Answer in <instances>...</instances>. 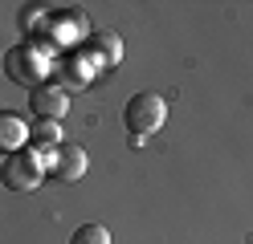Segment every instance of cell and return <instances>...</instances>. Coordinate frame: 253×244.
<instances>
[{"label":"cell","mask_w":253,"mask_h":244,"mask_svg":"<svg viewBox=\"0 0 253 244\" xmlns=\"http://www.w3.org/2000/svg\"><path fill=\"white\" fill-rule=\"evenodd\" d=\"M4 73L8 81H17L21 90H33L45 81V73H49V53H45L41 41H21L12 45L4 53Z\"/></svg>","instance_id":"cell-1"},{"label":"cell","mask_w":253,"mask_h":244,"mask_svg":"<svg viewBox=\"0 0 253 244\" xmlns=\"http://www.w3.org/2000/svg\"><path fill=\"white\" fill-rule=\"evenodd\" d=\"M86 53L98 61V65H119V57H123V45H119V37L110 29H102V33H94L90 37V45H86Z\"/></svg>","instance_id":"cell-8"},{"label":"cell","mask_w":253,"mask_h":244,"mask_svg":"<svg viewBox=\"0 0 253 244\" xmlns=\"http://www.w3.org/2000/svg\"><path fill=\"white\" fill-rule=\"evenodd\" d=\"M86 167H90V159H86V151L78 142H61L57 151L45 159V175L61 179V183H78V179L86 175Z\"/></svg>","instance_id":"cell-5"},{"label":"cell","mask_w":253,"mask_h":244,"mask_svg":"<svg viewBox=\"0 0 253 244\" xmlns=\"http://www.w3.org/2000/svg\"><path fill=\"white\" fill-rule=\"evenodd\" d=\"M29 146V122L12 110H0V151L4 155H17Z\"/></svg>","instance_id":"cell-6"},{"label":"cell","mask_w":253,"mask_h":244,"mask_svg":"<svg viewBox=\"0 0 253 244\" xmlns=\"http://www.w3.org/2000/svg\"><path fill=\"white\" fill-rule=\"evenodd\" d=\"M164 122H168V102H164L160 94L143 90V94L126 98V106H123V126L135 135V142H143L147 135H155Z\"/></svg>","instance_id":"cell-2"},{"label":"cell","mask_w":253,"mask_h":244,"mask_svg":"<svg viewBox=\"0 0 253 244\" xmlns=\"http://www.w3.org/2000/svg\"><path fill=\"white\" fill-rule=\"evenodd\" d=\"M70 244H110V228L106 224H82V228H74Z\"/></svg>","instance_id":"cell-9"},{"label":"cell","mask_w":253,"mask_h":244,"mask_svg":"<svg viewBox=\"0 0 253 244\" xmlns=\"http://www.w3.org/2000/svg\"><path fill=\"white\" fill-rule=\"evenodd\" d=\"M0 183H4L8 191H17V195L37 191V187L45 183V159L33 151V146H25V151L8 155L4 167H0Z\"/></svg>","instance_id":"cell-3"},{"label":"cell","mask_w":253,"mask_h":244,"mask_svg":"<svg viewBox=\"0 0 253 244\" xmlns=\"http://www.w3.org/2000/svg\"><path fill=\"white\" fill-rule=\"evenodd\" d=\"M61 122H49V118H37V122H29V146L41 155H53L57 146H61Z\"/></svg>","instance_id":"cell-7"},{"label":"cell","mask_w":253,"mask_h":244,"mask_svg":"<svg viewBox=\"0 0 253 244\" xmlns=\"http://www.w3.org/2000/svg\"><path fill=\"white\" fill-rule=\"evenodd\" d=\"M29 106H33L37 118H49V122H61L70 110V90L61 81H41V86L29 90Z\"/></svg>","instance_id":"cell-4"}]
</instances>
